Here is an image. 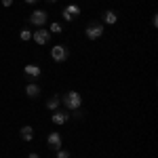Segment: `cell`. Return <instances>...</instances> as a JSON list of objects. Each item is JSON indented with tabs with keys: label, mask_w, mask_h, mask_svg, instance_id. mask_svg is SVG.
<instances>
[{
	"label": "cell",
	"mask_w": 158,
	"mask_h": 158,
	"mask_svg": "<svg viewBox=\"0 0 158 158\" xmlns=\"http://www.w3.org/2000/svg\"><path fill=\"white\" fill-rule=\"evenodd\" d=\"M70 116H74V118H82V116H85V112H82V110H74Z\"/></svg>",
	"instance_id": "obj_17"
},
{
	"label": "cell",
	"mask_w": 158,
	"mask_h": 158,
	"mask_svg": "<svg viewBox=\"0 0 158 158\" xmlns=\"http://www.w3.org/2000/svg\"><path fill=\"white\" fill-rule=\"evenodd\" d=\"M49 2H57V0H49Z\"/></svg>",
	"instance_id": "obj_21"
},
{
	"label": "cell",
	"mask_w": 158,
	"mask_h": 158,
	"mask_svg": "<svg viewBox=\"0 0 158 158\" xmlns=\"http://www.w3.org/2000/svg\"><path fill=\"white\" fill-rule=\"evenodd\" d=\"M27 158H40V156H38L36 152H32V154H27Z\"/></svg>",
	"instance_id": "obj_19"
},
{
	"label": "cell",
	"mask_w": 158,
	"mask_h": 158,
	"mask_svg": "<svg viewBox=\"0 0 158 158\" xmlns=\"http://www.w3.org/2000/svg\"><path fill=\"white\" fill-rule=\"evenodd\" d=\"M19 38H21L23 42H27V40H32V32H30V30H21V34H19Z\"/></svg>",
	"instance_id": "obj_15"
},
{
	"label": "cell",
	"mask_w": 158,
	"mask_h": 158,
	"mask_svg": "<svg viewBox=\"0 0 158 158\" xmlns=\"http://www.w3.org/2000/svg\"><path fill=\"white\" fill-rule=\"evenodd\" d=\"M49 32H51V34H61V32H63V27H61L59 21H53L51 27H49Z\"/></svg>",
	"instance_id": "obj_14"
},
{
	"label": "cell",
	"mask_w": 158,
	"mask_h": 158,
	"mask_svg": "<svg viewBox=\"0 0 158 158\" xmlns=\"http://www.w3.org/2000/svg\"><path fill=\"white\" fill-rule=\"evenodd\" d=\"M25 4H34V2H38V0H23Z\"/></svg>",
	"instance_id": "obj_20"
},
{
	"label": "cell",
	"mask_w": 158,
	"mask_h": 158,
	"mask_svg": "<svg viewBox=\"0 0 158 158\" xmlns=\"http://www.w3.org/2000/svg\"><path fill=\"white\" fill-rule=\"evenodd\" d=\"M78 15H80V6H78V4H68V6L61 11V17H63L65 21H74Z\"/></svg>",
	"instance_id": "obj_6"
},
{
	"label": "cell",
	"mask_w": 158,
	"mask_h": 158,
	"mask_svg": "<svg viewBox=\"0 0 158 158\" xmlns=\"http://www.w3.org/2000/svg\"><path fill=\"white\" fill-rule=\"evenodd\" d=\"M103 32H106V25L99 23V21H91V23H86V30L85 34L89 40H97V38L103 36Z\"/></svg>",
	"instance_id": "obj_2"
},
{
	"label": "cell",
	"mask_w": 158,
	"mask_h": 158,
	"mask_svg": "<svg viewBox=\"0 0 158 158\" xmlns=\"http://www.w3.org/2000/svg\"><path fill=\"white\" fill-rule=\"evenodd\" d=\"M25 95L30 99H38L42 95V89H40L38 82H27V85H25Z\"/></svg>",
	"instance_id": "obj_7"
},
{
	"label": "cell",
	"mask_w": 158,
	"mask_h": 158,
	"mask_svg": "<svg viewBox=\"0 0 158 158\" xmlns=\"http://www.w3.org/2000/svg\"><path fill=\"white\" fill-rule=\"evenodd\" d=\"M23 72H25V76H30V78H40V74H42V70H40V65H36V63H27L23 68Z\"/></svg>",
	"instance_id": "obj_9"
},
{
	"label": "cell",
	"mask_w": 158,
	"mask_h": 158,
	"mask_svg": "<svg viewBox=\"0 0 158 158\" xmlns=\"http://www.w3.org/2000/svg\"><path fill=\"white\" fill-rule=\"evenodd\" d=\"M19 135H21L23 141H32V139H34V129H32L30 124H25V127L19 129Z\"/></svg>",
	"instance_id": "obj_13"
},
{
	"label": "cell",
	"mask_w": 158,
	"mask_h": 158,
	"mask_svg": "<svg viewBox=\"0 0 158 158\" xmlns=\"http://www.w3.org/2000/svg\"><path fill=\"white\" fill-rule=\"evenodd\" d=\"M68 57H70V49L65 44H55L51 49V59L55 61V63H63Z\"/></svg>",
	"instance_id": "obj_3"
},
{
	"label": "cell",
	"mask_w": 158,
	"mask_h": 158,
	"mask_svg": "<svg viewBox=\"0 0 158 158\" xmlns=\"http://www.w3.org/2000/svg\"><path fill=\"white\" fill-rule=\"evenodd\" d=\"M51 120H53V124H65V122L70 120V114H68V112H59V110H55L53 116H51Z\"/></svg>",
	"instance_id": "obj_10"
},
{
	"label": "cell",
	"mask_w": 158,
	"mask_h": 158,
	"mask_svg": "<svg viewBox=\"0 0 158 158\" xmlns=\"http://www.w3.org/2000/svg\"><path fill=\"white\" fill-rule=\"evenodd\" d=\"M55 156H57V158H70V152L61 148V150H57V152H55Z\"/></svg>",
	"instance_id": "obj_16"
},
{
	"label": "cell",
	"mask_w": 158,
	"mask_h": 158,
	"mask_svg": "<svg viewBox=\"0 0 158 158\" xmlns=\"http://www.w3.org/2000/svg\"><path fill=\"white\" fill-rule=\"evenodd\" d=\"M32 38H34L36 44L42 47V44H49V42H51V32H49V30H44V27H40V30H36V32L32 34Z\"/></svg>",
	"instance_id": "obj_5"
},
{
	"label": "cell",
	"mask_w": 158,
	"mask_h": 158,
	"mask_svg": "<svg viewBox=\"0 0 158 158\" xmlns=\"http://www.w3.org/2000/svg\"><path fill=\"white\" fill-rule=\"evenodd\" d=\"M47 19H49V13L42 11V9H38V11H34L32 15H30V23L36 25V27H44Z\"/></svg>",
	"instance_id": "obj_4"
},
{
	"label": "cell",
	"mask_w": 158,
	"mask_h": 158,
	"mask_svg": "<svg viewBox=\"0 0 158 158\" xmlns=\"http://www.w3.org/2000/svg\"><path fill=\"white\" fill-rule=\"evenodd\" d=\"M13 4V0H2V6H11Z\"/></svg>",
	"instance_id": "obj_18"
},
{
	"label": "cell",
	"mask_w": 158,
	"mask_h": 158,
	"mask_svg": "<svg viewBox=\"0 0 158 158\" xmlns=\"http://www.w3.org/2000/svg\"><path fill=\"white\" fill-rule=\"evenodd\" d=\"M44 106H47V110L55 112V110L61 106V97H59V95H51V97L47 99V103H44Z\"/></svg>",
	"instance_id": "obj_12"
},
{
	"label": "cell",
	"mask_w": 158,
	"mask_h": 158,
	"mask_svg": "<svg viewBox=\"0 0 158 158\" xmlns=\"http://www.w3.org/2000/svg\"><path fill=\"white\" fill-rule=\"evenodd\" d=\"M101 17H103V23L106 25H114L116 21H118V13L116 11H103Z\"/></svg>",
	"instance_id": "obj_11"
},
{
	"label": "cell",
	"mask_w": 158,
	"mask_h": 158,
	"mask_svg": "<svg viewBox=\"0 0 158 158\" xmlns=\"http://www.w3.org/2000/svg\"><path fill=\"white\" fill-rule=\"evenodd\" d=\"M47 143H49L51 150H61V135L57 133V131H53V133H49V137H47Z\"/></svg>",
	"instance_id": "obj_8"
},
{
	"label": "cell",
	"mask_w": 158,
	"mask_h": 158,
	"mask_svg": "<svg viewBox=\"0 0 158 158\" xmlns=\"http://www.w3.org/2000/svg\"><path fill=\"white\" fill-rule=\"evenodd\" d=\"M59 97H61V103L65 106L68 112L80 110V106H82V97H80L78 91H68V93H63V95H59Z\"/></svg>",
	"instance_id": "obj_1"
}]
</instances>
